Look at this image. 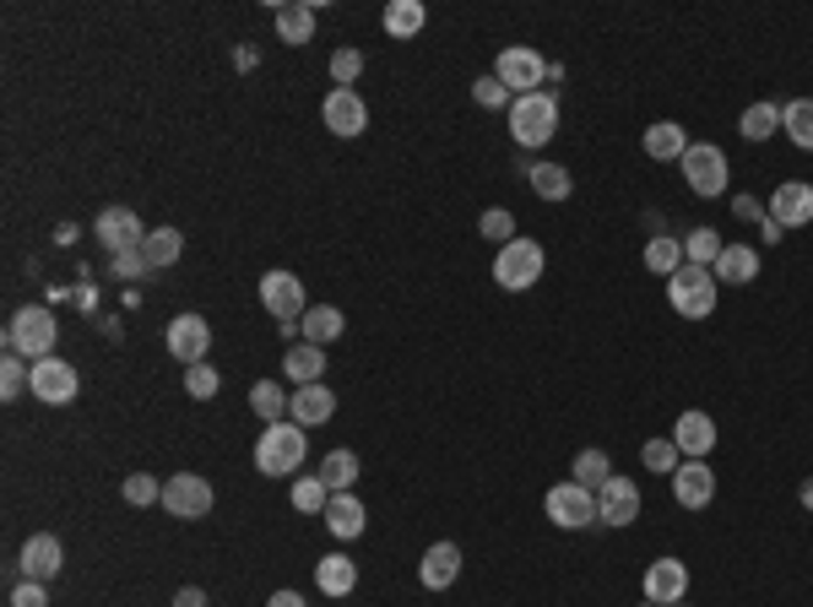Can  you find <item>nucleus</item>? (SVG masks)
Returning a JSON list of instances; mask_svg holds the SVG:
<instances>
[{
	"label": "nucleus",
	"mask_w": 813,
	"mask_h": 607,
	"mask_svg": "<svg viewBox=\"0 0 813 607\" xmlns=\"http://www.w3.org/2000/svg\"><path fill=\"white\" fill-rule=\"evenodd\" d=\"M141 255H147V266H153V272H168V266L185 255V234H179V228H147Z\"/></svg>",
	"instance_id": "obj_31"
},
{
	"label": "nucleus",
	"mask_w": 813,
	"mask_h": 607,
	"mask_svg": "<svg viewBox=\"0 0 813 607\" xmlns=\"http://www.w3.org/2000/svg\"><path fill=\"white\" fill-rule=\"evenodd\" d=\"M283 374L293 380V391H298V385H321L325 347H315V342H298V347H287V353H283Z\"/></svg>",
	"instance_id": "obj_25"
},
{
	"label": "nucleus",
	"mask_w": 813,
	"mask_h": 607,
	"mask_svg": "<svg viewBox=\"0 0 813 607\" xmlns=\"http://www.w3.org/2000/svg\"><path fill=\"white\" fill-rule=\"evenodd\" d=\"M646 607H656V603H646Z\"/></svg>",
	"instance_id": "obj_55"
},
{
	"label": "nucleus",
	"mask_w": 813,
	"mask_h": 607,
	"mask_svg": "<svg viewBox=\"0 0 813 607\" xmlns=\"http://www.w3.org/2000/svg\"><path fill=\"white\" fill-rule=\"evenodd\" d=\"M325 505H331V488L321 483V472L293 483V510H304V516H325Z\"/></svg>",
	"instance_id": "obj_40"
},
{
	"label": "nucleus",
	"mask_w": 813,
	"mask_h": 607,
	"mask_svg": "<svg viewBox=\"0 0 813 607\" xmlns=\"http://www.w3.org/2000/svg\"><path fill=\"white\" fill-rule=\"evenodd\" d=\"M418 580H423V591H450L461 580V548L456 542H434L423 554V565H418Z\"/></svg>",
	"instance_id": "obj_21"
},
{
	"label": "nucleus",
	"mask_w": 813,
	"mask_h": 607,
	"mask_svg": "<svg viewBox=\"0 0 813 607\" xmlns=\"http://www.w3.org/2000/svg\"><path fill=\"white\" fill-rule=\"evenodd\" d=\"M608 478H613L608 450H580V456H575V467H569V483L591 488V493H597V488L608 483Z\"/></svg>",
	"instance_id": "obj_37"
},
{
	"label": "nucleus",
	"mask_w": 813,
	"mask_h": 607,
	"mask_svg": "<svg viewBox=\"0 0 813 607\" xmlns=\"http://www.w3.org/2000/svg\"><path fill=\"white\" fill-rule=\"evenodd\" d=\"M28 391H33L43 407H66V402H77L81 374H77V364H66V359H39V364H33V385H28Z\"/></svg>",
	"instance_id": "obj_12"
},
{
	"label": "nucleus",
	"mask_w": 813,
	"mask_h": 607,
	"mask_svg": "<svg viewBox=\"0 0 813 607\" xmlns=\"http://www.w3.org/2000/svg\"><path fill=\"white\" fill-rule=\"evenodd\" d=\"M554 130H559V98H554V92H527V98L510 104V136H516L521 147L554 141Z\"/></svg>",
	"instance_id": "obj_4"
},
{
	"label": "nucleus",
	"mask_w": 813,
	"mask_h": 607,
	"mask_svg": "<svg viewBox=\"0 0 813 607\" xmlns=\"http://www.w3.org/2000/svg\"><path fill=\"white\" fill-rule=\"evenodd\" d=\"M321 120L331 136H342V141H353V136H364L369 125V104L359 98V87H331L321 104Z\"/></svg>",
	"instance_id": "obj_10"
},
{
	"label": "nucleus",
	"mask_w": 813,
	"mask_h": 607,
	"mask_svg": "<svg viewBox=\"0 0 813 607\" xmlns=\"http://www.w3.org/2000/svg\"><path fill=\"white\" fill-rule=\"evenodd\" d=\"M527 179H531V190H537L542 202H569V190H575L569 168H559V163H531Z\"/></svg>",
	"instance_id": "obj_33"
},
{
	"label": "nucleus",
	"mask_w": 813,
	"mask_h": 607,
	"mask_svg": "<svg viewBox=\"0 0 813 607\" xmlns=\"http://www.w3.org/2000/svg\"><path fill=\"white\" fill-rule=\"evenodd\" d=\"M781 130L792 136V147L813 153V98H792V104H781Z\"/></svg>",
	"instance_id": "obj_34"
},
{
	"label": "nucleus",
	"mask_w": 813,
	"mask_h": 607,
	"mask_svg": "<svg viewBox=\"0 0 813 607\" xmlns=\"http://www.w3.org/2000/svg\"><path fill=\"white\" fill-rule=\"evenodd\" d=\"M92 239L104 244L109 255H125V249H141L147 244V228H141V217L130 206H104L98 223H92Z\"/></svg>",
	"instance_id": "obj_11"
},
{
	"label": "nucleus",
	"mask_w": 813,
	"mask_h": 607,
	"mask_svg": "<svg viewBox=\"0 0 813 607\" xmlns=\"http://www.w3.org/2000/svg\"><path fill=\"white\" fill-rule=\"evenodd\" d=\"M472 104H478V109H505V104H516V98H510V87L499 77H478L472 81Z\"/></svg>",
	"instance_id": "obj_46"
},
{
	"label": "nucleus",
	"mask_w": 813,
	"mask_h": 607,
	"mask_svg": "<svg viewBox=\"0 0 813 607\" xmlns=\"http://www.w3.org/2000/svg\"><path fill=\"white\" fill-rule=\"evenodd\" d=\"M689 597V565L684 559H656V565L646 569V603H656V607H678Z\"/></svg>",
	"instance_id": "obj_17"
},
{
	"label": "nucleus",
	"mask_w": 813,
	"mask_h": 607,
	"mask_svg": "<svg viewBox=\"0 0 813 607\" xmlns=\"http://www.w3.org/2000/svg\"><path fill=\"white\" fill-rule=\"evenodd\" d=\"M261 304L277 315V321H304V283L293 272H266L261 277Z\"/></svg>",
	"instance_id": "obj_18"
},
{
	"label": "nucleus",
	"mask_w": 813,
	"mask_h": 607,
	"mask_svg": "<svg viewBox=\"0 0 813 607\" xmlns=\"http://www.w3.org/2000/svg\"><path fill=\"white\" fill-rule=\"evenodd\" d=\"M684 185H689L694 196H727V179H732V163L727 153L716 147V141H689V153H684Z\"/></svg>",
	"instance_id": "obj_5"
},
{
	"label": "nucleus",
	"mask_w": 813,
	"mask_h": 607,
	"mask_svg": "<svg viewBox=\"0 0 813 607\" xmlns=\"http://www.w3.org/2000/svg\"><path fill=\"white\" fill-rule=\"evenodd\" d=\"M542 266H548L542 244L537 239H510L499 255H493V283L505 287V293H527V287L542 283Z\"/></svg>",
	"instance_id": "obj_3"
},
{
	"label": "nucleus",
	"mask_w": 813,
	"mask_h": 607,
	"mask_svg": "<svg viewBox=\"0 0 813 607\" xmlns=\"http://www.w3.org/2000/svg\"><path fill=\"white\" fill-rule=\"evenodd\" d=\"M321 483L331 493H353V483H359V456L353 450H331L321 461Z\"/></svg>",
	"instance_id": "obj_35"
},
{
	"label": "nucleus",
	"mask_w": 813,
	"mask_h": 607,
	"mask_svg": "<svg viewBox=\"0 0 813 607\" xmlns=\"http://www.w3.org/2000/svg\"><path fill=\"white\" fill-rule=\"evenodd\" d=\"M380 22H385V33H391V39H418V33H423V22H429V11H423V0H391Z\"/></svg>",
	"instance_id": "obj_30"
},
{
	"label": "nucleus",
	"mask_w": 813,
	"mask_h": 607,
	"mask_svg": "<svg viewBox=\"0 0 813 607\" xmlns=\"http://www.w3.org/2000/svg\"><path fill=\"white\" fill-rule=\"evenodd\" d=\"M684 153H689V130L678 120H656L646 130V158L673 163V158H684Z\"/></svg>",
	"instance_id": "obj_27"
},
{
	"label": "nucleus",
	"mask_w": 813,
	"mask_h": 607,
	"mask_svg": "<svg viewBox=\"0 0 813 607\" xmlns=\"http://www.w3.org/2000/svg\"><path fill=\"white\" fill-rule=\"evenodd\" d=\"M678 607H684V603H678Z\"/></svg>",
	"instance_id": "obj_56"
},
{
	"label": "nucleus",
	"mask_w": 813,
	"mask_h": 607,
	"mask_svg": "<svg viewBox=\"0 0 813 607\" xmlns=\"http://www.w3.org/2000/svg\"><path fill=\"white\" fill-rule=\"evenodd\" d=\"M174 607H206V591L202 586H185V591L174 597Z\"/></svg>",
	"instance_id": "obj_52"
},
{
	"label": "nucleus",
	"mask_w": 813,
	"mask_h": 607,
	"mask_svg": "<svg viewBox=\"0 0 813 607\" xmlns=\"http://www.w3.org/2000/svg\"><path fill=\"white\" fill-rule=\"evenodd\" d=\"M109 272H115V277H147L153 266H147L141 249H125V255H109Z\"/></svg>",
	"instance_id": "obj_48"
},
{
	"label": "nucleus",
	"mask_w": 813,
	"mask_h": 607,
	"mask_svg": "<svg viewBox=\"0 0 813 607\" xmlns=\"http://www.w3.org/2000/svg\"><path fill=\"white\" fill-rule=\"evenodd\" d=\"M266 607H304V597H298V591H272V603Z\"/></svg>",
	"instance_id": "obj_53"
},
{
	"label": "nucleus",
	"mask_w": 813,
	"mask_h": 607,
	"mask_svg": "<svg viewBox=\"0 0 813 607\" xmlns=\"http://www.w3.org/2000/svg\"><path fill=\"white\" fill-rule=\"evenodd\" d=\"M315 586H321L325 597H347L359 586V565L347 554H325L321 565H315Z\"/></svg>",
	"instance_id": "obj_28"
},
{
	"label": "nucleus",
	"mask_w": 813,
	"mask_h": 607,
	"mask_svg": "<svg viewBox=\"0 0 813 607\" xmlns=\"http://www.w3.org/2000/svg\"><path fill=\"white\" fill-rule=\"evenodd\" d=\"M673 499H678L684 510H705V505L716 499V472H711L705 461H684V467L673 472Z\"/></svg>",
	"instance_id": "obj_20"
},
{
	"label": "nucleus",
	"mask_w": 813,
	"mask_h": 607,
	"mask_svg": "<svg viewBox=\"0 0 813 607\" xmlns=\"http://www.w3.org/2000/svg\"><path fill=\"white\" fill-rule=\"evenodd\" d=\"M732 217H743V223H765V206L754 202V196H732Z\"/></svg>",
	"instance_id": "obj_50"
},
{
	"label": "nucleus",
	"mask_w": 813,
	"mask_h": 607,
	"mask_svg": "<svg viewBox=\"0 0 813 607\" xmlns=\"http://www.w3.org/2000/svg\"><path fill=\"white\" fill-rule=\"evenodd\" d=\"M212 505H217V493H212V483H206L202 472H174V478L163 483V510H168L174 521H206Z\"/></svg>",
	"instance_id": "obj_7"
},
{
	"label": "nucleus",
	"mask_w": 813,
	"mask_h": 607,
	"mask_svg": "<svg viewBox=\"0 0 813 607\" xmlns=\"http://www.w3.org/2000/svg\"><path fill=\"white\" fill-rule=\"evenodd\" d=\"M542 510H548V521L565 531H580L597 521V493L580 483H554L548 488V499H542Z\"/></svg>",
	"instance_id": "obj_9"
},
{
	"label": "nucleus",
	"mask_w": 813,
	"mask_h": 607,
	"mask_svg": "<svg viewBox=\"0 0 813 607\" xmlns=\"http://www.w3.org/2000/svg\"><path fill=\"white\" fill-rule=\"evenodd\" d=\"M797 505H803V510H813V478L803 488H797Z\"/></svg>",
	"instance_id": "obj_54"
},
{
	"label": "nucleus",
	"mask_w": 813,
	"mask_h": 607,
	"mask_svg": "<svg viewBox=\"0 0 813 607\" xmlns=\"http://www.w3.org/2000/svg\"><path fill=\"white\" fill-rule=\"evenodd\" d=\"M11 607H49V591H43L39 580H22V586L11 591Z\"/></svg>",
	"instance_id": "obj_49"
},
{
	"label": "nucleus",
	"mask_w": 813,
	"mask_h": 607,
	"mask_svg": "<svg viewBox=\"0 0 813 607\" xmlns=\"http://www.w3.org/2000/svg\"><path fill=\"white\" fill-rule=\"evenodd\" d=\"M597 521L603 527H629L640 521V483L635 478H608L597 488Z\"/></svg>",
	"instance_id": "obj_13"
},
{
	"label": "nucleus",
	"mask_w": 813,
	"mask_h": 607,
	"mask_svg": "<svg viewBox=\"0 0 813 607\" xmlns=\"http://www.w3.org/2000/svg\"><path fill=\"white\" fill-rule=\"evenodd\" d=\"M331 412H336V391H325V385H298L293 402H287V418L298 429H321Z\"/></svg>",
	"instance_id": "obj_23"
},
{
	"label": "nucleus",
	"mask_w": 813,
	"mask_h": 607,
	"mask_svg": "<svg viewBox=\"0 0 813 607\" xmlns=\"http://www.w3.org/2000/svg\"><path fill=\"white\" fill-rule=\"evenodd\" d=\"M478 228H483V239H493L505 249V244L516 239V212H510V206H488L483 217H478Z\"/></svg>",
	"instance_id": "obj_41"
},
{
	"label": "nucleus",
	"mask_w": 813,
	"mask_h": 607,
	"mask_svg": "<svg viewBox=\"0 0 813 607\" xmlns=\"http://www.w3.org/2000/svg\"><path fill=\"white\" fill-rule=\"evenodd\" d=\"M342 331H347V315H342L336 304H315V310H304V321H298V336L315 342V347H331Z\"/></svg>",
	"instance_id": "obj_26"
},
{
	"label": "nucleus",
	"mask_w": 813,
	"mask_h": 607,
	"mask_svg": "<svg viewBox=\"0 0 813 607\" xmlns=\"http://www.w3.org/2000/svg\"><path fill=\"white\" fill-rule=\"evenodd\" d=\"M771 217L781 223V228H809V223H813V185H803V179L775 185Z\"/></svg>",
	"instance_id": "obj_19"
},
{
	"label": "nucleus",
	"mask_w": 813,
	"mask_h": 607,
	"mask_svg": "<svg viewBox=\"0 0 813 607\" xmlns=\"http://www.w3.org/2000/svg\"><path fill=\"white\" fill-rule=\"evenodd\" d=\"M760 239L771 244V249H775V244H781V239H786V228H781V223H775L771 212H765V223H760Z\"/></svg>",
	"instance_id": "obj_51"
},
{
	"label": "nucleus",
	"mask_w": 813,
	"mask_h": 607,
	"mask_svg": "<svg viewBox=\"0 0 813 607\" xmlns=\"http://www.w3.org/2000/svg\"><path fill=\"white\" fill-rule=\"evenodd\" d=\"M66 565V548H60V537H49V531H33L28 542H22V554H17V569H22V580H39L49 586L55 575Z\"/></svg>",
	"instance_id": "obj_14"
},
{
	"label": "nucleus",
	"mask_w": 813,
	"mask_h": 607,
	"mask_svg": "<svg viewBox=\"0 0 813 607\" xmlns=\"http://www.w3.org/2000/svg\"><path fill=\"white\" fill-rule=\"evenodd\" d=\"M55 336H60L55 315H49L43 304H22V310L6 321V353L39 364V359H55Z\"/></svg>",
	"instance_id": "obj_2"
},
{
	"label": "nucleus",
	"mask_w": 813,
	"mask_h": 607,
	"mask_svg": "<svg viewBox=\"0 0 813 607\" xmlns=\"http://www.w3.org/2000/svg\"><path fill=\"white\" fill-rule=\"evenodd\" d=\"M304 450H310V440H304V429H298L293 418L266 423V434L255 440V472H266V478H293V472L304 467Z\"/></svg>",
	"instance_id": "obj_1"
},
{
	"label": "nucleus",
	"mask_w": 813,
	"mask_h": 607,
	"mask_svg": "<svg viewBox=\"0 0 813 607\" xmlns=\"http://www.w3.org/2000/svg\"><path fill=\"white\" fill-rule=\"evenodd\" d=\"M722 249H727V244H722V234H716V228H694L689 239H684V261L711 272V266L722 261Z\"/></svg>",
	"instance_id": "obj_39"
},
{
	"label": "nucleus",
	"mask_w": 813,
	"mask_h": 607,
	"mask_svg": "<svg viewBox=\"0 0 813 607\" xmlns=\"http://www.w3.org/2000/svg\"><path fill=\"white\" fill-rule=\"evenodd\" d=\"M287 402H293V391H283L277 380H261V385L249 391V407H255V418H261V423H283Z\"/></svg>",
	"instance_id": "obj_36"
},
{
	"label": "nucleus",
	"mask_w": 813,
	"mask_h": 607,
	"mask_svg": "<svg viewBox=\"0 0 813 607\" xmlns=\"http://www.w3.org/2000/svg\"><path fill=\"white\" fill-rule=\"evenodd\" d=\"M321 521L336 542H353V537H364L369 510H364V499H353V493H331V505H325Z\"/></svg>",
	"instance_id": "obj_22"
},
{
	"label": "nucleus",
	"mask_w": 813,
	"mask_h": 607,
	"mask_svg": "<svg viewBox=\"0 0 813 607\" xmlns=\"http://www.w3.org/2000/svg\"><path fill=\"white\" fill-rule=\"evenodd\" d=\"M689 261H684V239H673V234H650L646 244V272L656 277H673V272H684Z\"/></svg>",
	"instance_id": "obj_32"
},
{
	"label": "nucleus",
	"mask_w": 813,
	"mask_h": 607,
	"mask_svg": "<svg viewBox=\"0 0 813 607\" xmlns=\"http://www.w3.org/2000/svg\"><path fill=\"white\" fill-rule=\"evenodd\" d=\"M217 385H223V380H217V369H212V364H190V369H185V396L212 402V396H217Z\"/></svg>",
	"instance_id": "obj_45"
},
{
	"label": "nucleus",
	"mask_w": 813,
	"mask_h": 607,
	"mask_svg": "<svg viewBox=\"0 0 813 607\" xmlns=\"http://www.w3.org/2000/svg\"><path fill=\"white\" fill-rule=\"evenodd\" d=\"M359 71H364V55H359V49H336V55H331V81H336V87H353Z\"/></svg>",
	"instance_id": "obj_47"
},
{
	"label": "nucleus",
	"mask_w": 813,
	"mask_h": 607,
	"mask_svg": "<svg viewBox=\"0 0 813 607\" xmlns=\"http://www.w3.org/2000/svg\"><path fill=\"white\" fill-rule=\"evenodd\" d=\"M711 277L727 283V287H748L754 277H760V249H754V244H727L722 261L711 266Z\"/></svg>",
	"instance_id": "obj_24"
},
{
	"label": "nucleus",
	"mask_w": 813,
	"mask_h": 607,
	"mask_svg": "<svg viewBox=\"0 0 813 607\" xmlns=\"http://www.w3.org/2000/svg\"><path fill=\"white\" fill-rule=\"evenodd\" d=\"M716 277L705 272V266H684V272H673L667 277V304L684 315V321H705L711 310H716Z\"/></svg>",
	"instance_id": "obj_6"
},
{
	"label": "nucleus",
	"mask_w": 813,
	"mask_h": 607,
	"mask_svg": "<svg viewBox=\"0 0 813 607\" xmlns=\"http://www.w3.org/2000/svg\"><path fill=\"white\" fill-rule=\"evenodd\" d=\"M737 130H743L748 141H771L775 130H781V104H748L743 120H737Z\"/></svg>",
	"instance_id": "obj_38"
},
{
	"label": "nucleus",
	"mask_w": 813,
	"mask_h": 607,
	"mask_svg": "<svg viewBox=\"0 0 813 607\" xmlns=\"http://www.w3.org/2000/svg\"><path fill=\"white\" fill-rule=\"evenodd\" d=\"M667 440L678 446L684 461H705V456L716 450V423H711V412L689 407V412H678V423H673V434H667Z\"/></svg>",
	"instance_id": "obj_16"
},
{
	"label": "nucleus",
	"mask_w": 813,
	"mask_h": 607,
	"mask_svg": "<svg viewBox=\"0 0 813 607\" xmlns=\"http://www.w3.org/2000/svg\"><path fill=\"white\" fill-rule=\"evenodd\" d=\"M28 385H33V374L22 369V359H17V353H6V364H0V396H6V402H17Z\"/></svg>",
	"instance_id": "obj_44"
},
{
	"label": "nucleus",
	"mask_w": 813,
	"mask_h": 607,
	"mask_svg": "<svg viewBox=\"0 0 813 607\" xmlns=\"http://www.w3.org/2000/svg\"><path fill=\"white\" fill-rule=\"evenodd\" d=\"M640 461H646L650 472H662V478H673V472L684 467V456H678V446H673V440H650V446L640 450Z\"/></svg>",
	"instance_id": "obj_43"
},
{
	"label": "nucleus",
	"mask_w": 813,
	"mask_h": 607,
	"mask_svg": "<svg viewBox=\"0 0 813 607\" xmlns=\"http://www.w3.org/2000/svg\"><path fill=\"white\" fill-rule=\"evenodd\" d=\"M125 505H136V510H147V505H158L163 499V483L158 478H153V472H130V478H125Z\"/></svg>",
	"instance_id": "obj_42"
},
{
	"label": "nucleus",
	"mask_w": 813,
	"mask_h": 607,
	"mask_svg": "<svg viewBox=\"0 0 813 607\" xmlns=\"http://www.w3.org/2000/svg\"><path fill=\"white\" fill-rule=\"evenodd\" d=\"M206 347H212V325L206 315H174L168 321V353L179 359V364H206Z\"/></svg>",
	"instance_id": "obj_15"
},
{
	"label": "nucleus",
	"mask_w": 813,
	"mask_h": 607,
	"mask_svg": "<svg viewBox=\"0 0 813 607\" xmlns=\"http://www.w3.org/2000/svg\"><path fill=\"white\" fill-rule=\"evenodd\" d=\"M493 77L510 87V98H527V92H542V81H548V60H542L537 49H527V43H516V49H499Z\"/></svg>",
	"instance_id": "obj_8"
},
{
	"label": "nucleus",
	"mask_w": 813,
	"mask_h": 607,
	"mask_svg": "<svg viewBox=\"0 0 813 607\" xmlns=\"http://www.w3.org/2000/svg\"><path fill=\"white\" fill-rule=\"evenodd\" d=\"M277 39L293 43V49L315 39V6H304V0H293V6H277Z\"/></svg>",
	"instance_id": "obj_29"
}]
</instances>
